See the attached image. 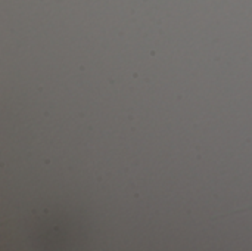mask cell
Wrapping results in <instances>:
<instances>
[{
	"mask_svg": "<svg viewBox=\"0 0 252 251\" xmlns=\"http://www.w3.org/2000/svg\"><path fill=\"white\" fill-rule=\"evenodd\" d=\"M31 222L28 234L35 249L66 250L84 241V225L72 213L44 210L41 215H35Z\"/></svg>",
	"mask_w": 252,
	"mask_h": 251,
	"instance_id": "obj_1",
	"label": "cell"
}]
</instances>
